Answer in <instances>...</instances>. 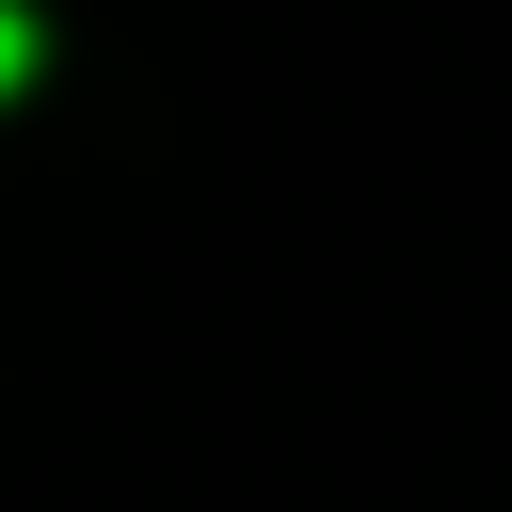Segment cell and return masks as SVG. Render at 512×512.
<instances>
[{"instance_id": "cell-1", "label": "cell", "mask_w": 512, "mask_h": 512, "mask_svg": "<svg viewBox=\"0 0 512 512\" xmlns=\"http://www.w3.org/2000/svg\"><path fill=\"white\" fill-rule=\"evenodd\" d=\"M32 80V0H0V96Z\"/></svg>"}]
</instances>
